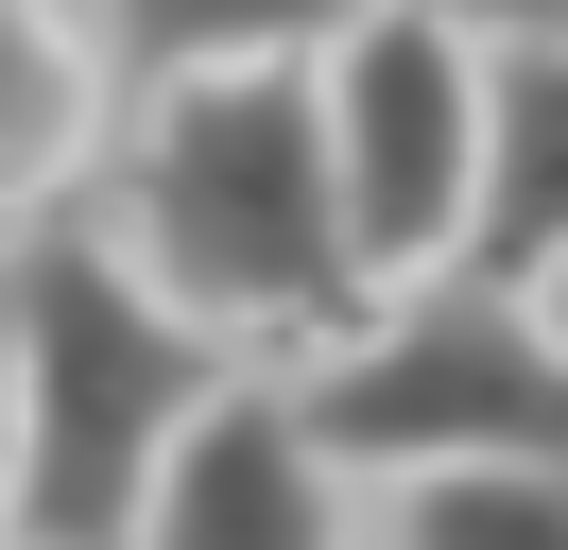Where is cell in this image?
<instances>
[{
	"instance_id": "6da1fadb",
	"label": "cell",
	"mask_w": 568,
	"mask_h": 550,
	"mask_svg": "<svg viewBox=\"0 0 568 550\" xmlns=\"http://www.w3.org/2000/svg\"><path fill=\"white\" fill-rule=\"evenodd\" d=\"M121 258L224 344V361H293L311 378L327 344L379 309L362 275V224H345V155H327V86L311 69H190V86H139L121 121Z\"/></svg>"
},
{
	"instance_id": "7a4b0ae2",
	"label": "cell",
	"mask_w": 568,
	"mask_h": 550,
	"mask_svg": "<svg viewBox=\"0 0 568 550\" xmlns=\"http://www.w3.org/2000/svg\"><path fill=\"white\" fill-rule=\"evenodd\" d=\"M0 309H18V550H139L173 447L242 396V361L87 224L18 241Z\"/></svg>"
},
{
	"instance_id": "3957f363",
	"label": "cell",
	"mask_w": 568,
	"mask_h": 550,
	"mask_svg": "<svg viewBox=\"0 0 568 550\" xmlns=\"http://www.w3.org/2000/svg\"><path fill=\"white\" fill-rule=\"evenodd\" d=\"M293 396H311L327 465L379 499L448 481V465H568V344L534 327V293H483V275L362 309Z\"/></svg>"
},
{
	"instance_id": "277c9868",
	"label": "cell",
	"mask_w": 568,
	"mask_h": 550,
	"mask_svg": "<svg viewBox=\"0 0 568 550\" xmlns=\"http://www.w3.org/2000/svg\"><path fill=\"white\" fill-rule=\"evenodd\" d=\"M327 86V155H345V224L362 275L396 293H448L483 258V155H499V52L448 18V0H379L345 52L311 69Z\"/></svg>"
},
{
	"instance_id": "5b68a950",
	"label": "cell",
	"mask_w": 568,
	"mask_h": 550,
	"mask_svg": "<svg viewBox=\"0 0 568 550\" xmlns=\"http://www.w3.org/2000/svg\"><path fill=\"white\" fill-rule=\"evenodd\" d=\"M345 499H362V481L327 465L311 396H293V378H242V396L173 447L139 550H345Z\"/></svg>"
},
{
	"instance_id": "8992f818",
	"label": "cell",
	"mask_w": 568,
	"mask_h": 550,
	"mask_svg": "<svg viewBox=\"0 0 568 550\" xmlns=\"http://www.w3.org/2000/svg\"><path fill=\"white\" fill-rule=\"evenodd\" d=\"M121 121H139V69L104 52L87 0H0V224H70L87 172H121Z\"/></svg>"
},
{
	"instance_id": "52a82bcc",
	"label": "cell",
	"mask_w": 568,
	"mask_h": 550,
	"mask_svg": "<svg viewBox=\"0 0 568 550\" xmlns=\"http://www.w3.org/2000/svg\"><path fill=\"white\" fill-rule=\"evenodd\" d=\"M483 293H534L568 275V34H517L499 52V155H483Z\"/></svg>"
},
{
	"instance_id": "ba28073f",
	"label": "cell",
	"mask_w": 568,
	"mask_h": 550,
	"mask_svg": "<svg viewBox=\"0 0 568 550\" xmlns=\"http://www.w3.org/2000/svg\"><path fill=\"white\" fill-rule=\"evenodd\" d=\"M379 0H104V52L139 86H190V69H327Z\"/></svg>"
},
{
	"instance_id": "9c48e42d",
	"label": "cell",
	"mask_w": 568,
	"mask_h": 550,
	"mask_svg": "<svg viewBox=\"0 0 568 550\" xmlns=\"http://www.w3.org/2000/svg\"><path fill=\"white\" fill-rule=\"evenodd\" d=\"M379 550H568V465H448V481H396Z\"/></svg>"
},
{
	"instance_id": "30bf717a",
	"label": "cell",
	"mask_w": 568,
	"mask_h": 550,
	"mask_svg": "<svg viewBox=\"0 0 568 550\" xmlns=\"http://www.w3.org/2000/svg\"><path fill=\"white\" fill-rule=\"evenodd\" d=\"M465 34H483V52H517V34H568V0H448Z\"/></svg>"
},
{
	"instance_id": "8fae6325",
	"label": "cell",
	"mask_w": 568,
	"mask_h": 550,
	"mask_svg": "<svg viewBox=\"0 0 568 550\" xmlns=\"http://www.w3.org/2000/svg\"><path fill=\"white\" fill-rule=\"evenodd\" d=\"M0 550H18V309H0Z\"/></svg>"
},
{
	"instance_id": "7c38bea8",
	"label": "cell",
	"mask_w": 568,
	"mask_h": 550,
	"mask_svg": "<svg viewBox=\"0 0 568 550\" xmlns=\"http://www.w3.org/2000/svg\"><path fill=\"white\" fill-rule=\"evenodd\" d=\"M534 327H551V344H568V275H534Z\"/></svg>"
}]
</instances>
